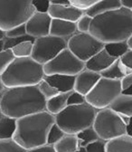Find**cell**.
I'll use <instances>...</instances> for the list:
<instances>
[{
  "label": "cell",
  "instance_id": "6da1fadb",
  "mask_svg": "<svg viewBox=\"0 0 132 152\" xmlns=\"http://www.w3.org/2000/svg\"><path fill=\"white\" fill-rule=\"evenodd\" d=\"M0 110L4 115L18 120L46 110V100L37 85L6 88L0 96Z\"/></svg>",
  "mask_w": 132,
  "mask_h": 152
},
{
  "label": "cell",
  "instance_id": "7a4b0ae2",
  "mask_svg": "<svg viewBox=\"0 0 132 152\" xmlns=\"http://www.w3.org/2000/svg\"><path fill=\"white\" fill-rule=\"evenodd\" d=\"M89 33L104 45L127 41L132 34V10L121 7L93 17Z\"/></svg>",
  "mask_w": 132,
  "mask_h": 152
},
{
  "label": "cell",
  "instance_id": "3957f363",
  "mask_svg": "<svg viewBox=\"0 0 132 152\" xmlns=\"http://www.w3.org/2000/svg\"><path fill=\"white\" fill-rule=\"evenodd\" d=\"M55 123V117L43 110L16 120V129L14 140L26 149L46 144L47 134Z\"/></svg>",
  "mask_w": 132,
  "mask_h": 152
},
{
  "label": "cell",
  "instance_id": "277c9868",
  "mask_svg": "<svg viewBox=\"0 0 132 152\" xmlns=\"http://www.w3.org/2000/svg\"><path fill=\"white\" fill-rule=\"evenodd\" d=\"M44 78V65L32 57L15 58L1 75L6 88L37 85Z\"/></svg>",
  "mask_w": 132,
  "mask_h": 152
},
{
  "label": "cell",
  "instance_id": "5b68a950",
  "mask_svg": "<svg viewBox=\"0 0 132 152\" xmlns=\"http://www.w3.org/2000/svg\"><path fill=\"white\" fill-rule=\"evenodd\" d=\"M97 111V109L88 102L67 105L61 112L54 115L55 123L66 134L76 135L82 129L92 126Z\"/></svg>",
  "mask_w": 132,
  "mask_h": 152
},
{
  "label": "cell",
  "instance_id": "8992f818",
  "mask_svg": "<svg viewBox=\"0 0 132 152\" xmlns=\"http://www.w3.org/2000/svg\"><path fill=\"white\" fill-rule=\"evenodd\" d=\"M34 13L32 0H0V29L7 32L26 24Z\"/></svg>",
  "mask_w": 132,
  "mask_h": 152
},
{
  "label": "cell",
  "instance_id": "52a82bcc",
  "mask_svg": "<svg viewBox=\"0 0 132 152\" xmlns=\"http://www.w3.org/2000/svg\"><path fill=\"white\" fill-rule=\"evenodd\" d=\"M92 127L99 138L106 141L126 133L125 122L120 114L109 107L98 110Z\"/></svg>",
  "mask_w": 132,
  "mask_h": 152
},
{
  "label": "cell",
  "instance_id": "ba28073f",
  "mask_svg": "<svg viewBox=\"0 0 132 152\" xmlns=\"http://www.w3.org/2000/svg\"><path fill=\"white\" fill-rule=\"evenodd\" d=\"M122 92L120 80H110L101 77L91 91L85 96L86 102L97 110L109 107Z\"/></svg>",
  "mask_w": 132,
  "mask_h": 152
},
{
  "label": "cell",
  "instance_id": "9c48e42d",
  "mask_svg": "<svg viewBox=\"0 0 132 152\" xmlns=\"http://www.w3.org/2000/svg\"><path fill=\"white\" fill-rule=\"evenodd\" d=\"M85 68V63L78 59L68 48L63 49L53 59L44 64V75H77Z\"/></svg>",
  "mask_w": 132,
  "mask_h": 152
},
{
  "label": "cell",
  "instance_id": "30bf717a",
  "mask_svg": "<svg viewBox=\"0 0 132 152\" xmlns=\"http://www.w3.org/2000/svg\"><path fill=\"white\" fill-rule=\"evenodd\" d=\"M65 48H67V41L65 39L48 34L35 38L33 44L31 57L37 63L44 65Z\"/></svg>",
  "mask_w": 132,
  "mask_h": 152
},
{
  "label": "cell",
  "instance_id": "8fae6325",
  "mask_svg": "<svg viewBox=\"0 0 132 152\" xmlns=\"http://www.w3.org/2000/svg\"><path fill=\"white\" fill-rule=\"evenodd\" d=\"M67 48L82 62L104 48V44L90 33L77 32L67 40Z\"/></svg>",
  "mask_w": 132,
  "mask_h": 152
},
{
  "label": "cell",
  "instance_id": "7c38bea8",
  "mask_svg": "<svg viewBox=\"0 0 132 152\" xmlns=\"http://www.w3.org/2000/svg\"><path fill=\"white\" fill-rule=\"evenodd\" d=\"M52 17L48 13L34 12L26 22V34L34 38L43 37L50 34Z\"/></svg>",
  "mask_w": 132,
  "mask_h": 152
},
{
  "label": "cell",
  "instance_id": "4fadbf2b",
  "mask_svg": "<svg viewBox=\"0 0 132 152\" xmlns=\"http://www.w3.org/2000/svg\"><path fill=\"white\" fill-rule=\"evenodd\" d=\"M101 77V76L99 72L84 68L77 75H75L73 91L86 96L91 91V89L95 86Z\"/></svg>",
  "mask_w": 132,
  "mask_h": 152
},
{
  "label": "cell",
  "instance_id": "5bb4252c",
  "mask_svg": "<svg viewBox=\"0 0 132 152\" xmlns=\"http://www.w3.org/2000/svg\"><path fill=\"white\" fill-rule=\"evenodd\" d=\"M85 12L80 8L70 6H59L51 3L48 14L52 18L76 23Z\"/></svg>",
  "mask_w": 132,
  "mask_h": 152
},
{
  "label": "cell",
  "instance_id": "9a60e30c",
  "mask_svg": "<svg viewBox=\"0 0 132 152\" xmlns=\"http://www.w3.org/2000/svg\"><path fill=\"white\" fill-rule=\"evenodd\" d=\"M77 33L76 23L61 20V19L52 18V23L50 27V34L63 38L66 41L71 36Z\"/></svg>",
  "mask_w": 132,
  "mask_h": 152
},
{
  "label": "cell",
  "instance_id": "2e32d148",
  "mask_svg": "<svg viewBox=\"0 0 132 152\" xmlns=\"http://www.w3.org/2000/svg\"><path fill=\"white\" fill-rule=\"evenodd\" d=\"M115 60L116 59L114 57L110 56L103 48L85 62V68L101 73L103 70L107 69Z\"/></svg>",
  "mask_w": 132,
  "mask_h": 152
},
{
  "label": "cell",
  "instance_id": "e0dca14e",
  "mask_svg": "<svg viewBox=\"0 0 132 152\" xmlns=\"http://www.w3.org/2000/svg\"><path fill=\"white\" fill-rule=\"evenodd\" d=\"M49 84L57 89L59 92H69L73 91L75 76L65 74L44 75V78Z\"/></svg>",
  "mask_w": 132,
  "mask_h": 152
},
{
  "label": "cell",
  "instance_id": "ac0fdd59",
  "mask_svg": "<svg viewBox=\"0 0 132 152\" xmlns=\"http://www.w3.org/2000/svg\"><path fill=\"white\" fill-rule=\"evenodd\" d=\"M132 72V70L127 67L120 59H116L107 69L103 70L100 74L101 77L110 80H121L125 75Z\"/></svg>",
  "mask_w": 132,
  "mask_h": 152
},
{
  "label": "cell",
  "instance_id": "d6986e66",
  "mask_svg": "<svg viewBox=\"0 0 132 152\" xmlns=\"http://www.w3.org/2000/svg\"><path fill=\"white\" fill-rule=\"evenodd\" d=\"M106 152H132V138L123 134L106 141Z\"/></svg>",
  "mask_w": 132,
  "mask_h": 152
},
{
  "label": "cell",
  "instance_id": "ffe728a7",
  "mask_svg": "<svg viewBox=\"0 0 132 152\" xmlns=\"http://www.w3.org/2000/svg\"><path fill=\"white\" fill-rule=\"evenodd\" d=\"M121 7L120 0H100L84 12L86 15L93 18L99 15L119 9Z\"/></svg>",
  "mask_w": 132,
  "mask_h": 152
},
{
  "label": "cell",
  "instance_id": "44dd1931",
  "mask_svg": "<svg viewBox=\"0 0 132 152\" xmlns=\"http://www.w3.org/2000/svg\"><path fill=\"white\" fill-rule=\"evenodd\" d=\"M109 107L120 114L132 117V95L121 92Z\"/></svg>",
  "mask_w": 132,
  "mask_h": 152
},
{
  "label": "cell",
  "instance_id": "7402d4cb",
  "mask_svg": "<svg viewBox=\"0 0 132 152\" xmlns=\"http://www.w3.org/2000/svg\"><path fill=\"white\" fill-rule=\"evenodd\" d=\"M71 91L69 92H59L53 98L46 101V111L53 115H56L61 112L66 106L67 101Z\"/></svg>",
  "mask_w": 132,
  "mask_h": 152
},
{
  "label": "cell",
  "instance_id": "603a6c76",
  "mask_svg": "<svg viewBox=\"0 0 132 152\" xmlns=\"http://www.w3.org/2000/svg\"><path fill=\"white\" fill-rule=\"evenodd\" d=\"M53 146L55 152H75L79 148V142L76 135L65 134Z\"/></svg>",
  "mask_w": 132,
  "mask_h": 152
},
{
  "label": "cell",
  "instance_id": "cb8c5ba5",
  "mask_svg": "<svg viewBox=\"0 0 132 152\" xmlns=\"http://www.w3.org/2000/svg\"><path fill=\"white\" fill-rule=\"evenodd\" d=\"M16 129V120L6 115L0 119V140L13 139Z\"/></svg>",
  "mask_w": 132,
  "mask_h": 152
},
{
  "label": "cell",
  "instance_id": "d4e9b609",
  "mask_svg": "<svg viewBox=\"0 0 132 152\" xmlns=\"http://www.w3.org/2000/svg\"><path fill=\"white\" fill-rule=\"evenodd\" d=\"M104 49L110 56L114 57L115 59H119L129 50V47L127 41H122L105 44Z\"/></svg>",
  "mask_w": 132,
  "mask_h": 152
},
{
  "label": "cell",
  "instance_id": "484cf974",
  "mask_svg": "<svg viewBox=\"0 0 132 152\" xmlns=\"http://www.w3.org/2000/svg\"><path fill=\"white\" fill-rule=\"evenodd\" d=\"M76 136H77L78 142H79V148L80 147L85 148L88 144L100 139L92 126L86 128V129H82V131L78 132Z\"/></svg>",
  "mask_w": 132,
  "mask_h": 152
},
{
  "label": "cell",
  "instance_id": "4316f807",
  "mask_svg": "<svg viewBox=\"0 0 132 152\" xmlns=\"http://www.w3.org/2000/svg\"><path fill=\"white\" fill-rule=\"evenodd\" d=\"M33 41H26L15 45L11 51L15 58H26L31 57L33 53Z\"/></svg>",
  "mask_w": 132,
  "mask_h": 152
},
{
  "label": "cell",
  "instance_id": "83f0119b",
  "mask_svg": "<svg viewBox=\"0 0 132 152\" xmlns=\"http://www.w3.org/2000/svg\"><path fill=\"white\" fill-rule=\"evenodd\" d=\"M27 149L23 148L14 139L0 140V152H26Z\"/></svg>",
  "mask_w": 132,
  "mask_h": 152
},
{
  "label": "cell",
  "instance_id": "f1b7e54d",
  "mask_svg": "<svg viewBox=\"0 0 132 152\" xmlns=\"http://www.w3.org/2000/svg\"><path fill=\"white\" fill-rule=\"evenodd\" d=\"M66 133L57 125L54 123L51 129H49V132L47 134V140H46V144L48 145H54L57 141H59Z\"/></svg>",
  "mask_w": 132,
  "mask_h": 152
},
{
  "label": "cell",
  "instance_id": "f546056e",
  "mask_svg": "<svg viewBox=\"0 0 132 152\" xmlns=\"http://www.w3.org/2000/svg\"><path fill=\"white\" fill-rule=\"evenodd\" d=\"M37 86H38L40 92L42 93V95L45 98L46 101L53 98V96H55V95H57L59 93L57 89H55L51 84H49L44 79H43L38 84H37Z\"/></svg>",
  "mask_w": 132,
  "mask_h": 152
},
{
  "label": "cell",
  "instance_id": "4dcf8cb0",
  "mask_svg": "<svg viewBox=\"0 0 132 152\" xmlns=\"http://www.w3.org/2000/svg\"><path fill=\"white\" fill-rule=\"evenodd\" d=\"M14 59L15 56L11 49H6L0 52V76L4 73Z\"/></svg>",
  "mask_w": 132,
  "mask_h": 152
},
{
  "label": "cell",
  "instance_id": "1f68e13d",
  "mask_svg": "<svg viewBox=\"0 0 132 152\" xmlns=\"http://www.w3.org/2000/svg\"><path fill=\"white\" fill-rule=\"evenodd\" d=\"M35 38L30 36L29 34H25L21 37H16V38H7L5 37L4 39V50L6 49H12L15 45L20 44L22 42L26 41H34Z\"/></svg>",
  "mask_w": 132,
  "mask_h": 152
},
{
  "label": "cell",
  "instance_id": "d6a6232c",
  "mask_svg": "<svg viewBox=\"0 0 132 152\" xmlns=\"http://www.w3.org/2000/svg\"><path fill=\"white\" fill-rule=\"evenodd\" d=\"M92 17L86 15L85 13L79 18V20L76 22L77 32L79 33H89L90 27L91 25Z\"/></svg>",
  "mask_w": 132,
  "mask_h": 152
},
{
  "label": "cell",
  "instance_id": "836d02e7",
  "mask_svg": "<svg viewBox=\"0 0 132 152\" xmlns=\"http://www.w3.org/2000/svg\"><path fill=\"white\" fill-rule=\"evenodd\" d=\"M32 6L34 9V12L48 13L51 1L50 0H32Z\"/></svg>",
  "mask_w": 132,
  "mask_h": 152
},
{
  "label": "cell",
  "instance_id": "e575fe53",
  "mask_svg": "<svg viewBox=\"0 0 132 152\" xmlns=\"http://www.w3.org/2000/svg\"><path fill=\"white\" fill-rule=\"evenodd\" d=\"M106 140H97L85 147L87 152H106Z\"/></svg>",
  "mask_w": 132,
  "mask_h": 152
},
{
  "label": "cell",
  "instance_id": "d590c367",
  "mask_svg": "<svg viewBox=\"0 0 132 152\" xmlns=\"http://www.w3.org/2000/svg\"><path fill=\"white\" fill-rule=\"evenodd\" d=\"M6 34V37L7 38H16V37H21L26 34V25H20L15 26L11 29H9L8 31L5 32Z\"/></svg>",
  "mask_w": 132,
  "mask_h": 152
},
{
  "label": "cell",
  "instance_id": "8d00e7d4",
  "mask_svg": "<svg viewBox=\"0 0 132 152\" xmlns=\"http://www.w3.org/2000/svg\"><path fill=\"white\" fill-rule=\"evenodd\" d=\"M86 102L85 96L75 91H71L67 101V105H78Z\"/></svg>",
  "mask_w": 132,
  "mask_h": 152
},
{
  "label": "cell",
  "instance_id": "74e56055",
  "mask_svg": "<svg viewBox=\"0 0 132 152\" xmlns=\"http://www.w3.org/2000/svg\"><path fill=\"white\" fill-rule=\"evenodd\" d=\"M98 1H100V0H70L71 6L80 8L83 11L90 8L91 6H93Z\"/></svg>",
  "mask_w": 132,
  "mask_h": 152
},
{
  "label": "cell",
  "instance_id": "f35d334b",
  "mask_svg": "<svg viewBox=\"0 0 132 152\" xmlns=\"http://www.w3.org/2000/svg\"><path fill=\"white\" fill-rule=\"evenodd\" d=\"M120 59L127 67L132 70V49H129Z\"/></svg>",
  "mask_w": 132,
  "mask_h": 152
},
{
  "label": "cell",
  "instance_id": "ab89813d",
  "mask_svg": "<svg viewBox=\"0 0 132 152\" xmlns=\"http://www.w3.org/2000/svg\"><path fill=\"white\" fill-rule=\"evenodd\" d=\"M26 152H55V150H54L53 145L45 144V145H43L40 147H37V148L27 149Z\"/></svg>",
  "mask_w": 132,
  "mask_h": 152
},
{
  "label": "cell",
  "instance_id": "60d3db41",
  "mask_svg": "<svg viewBox=\"0 0 132 152\" xmlns=\"http://www.w3.org/2000/svg\"><path fill=\"white\" fill-rule=\"evenodd\" d=\"M120 84H121L122 91L128 89L129 86L132 85V72L124 76V77L120 80Z\"/></svg>",
  "mask_w": 132,
  "mask_h": 152
},
{
  "label": "cell",
  "instance_id": "b9f144b4",
  "mask_svg": "<svg viewBox=\"0 0 132 152\" xmlns=\"http://www.w3.org/2000/svg\"><path fill=\"white\" fill-rule=\"evenodd\" d=\"M51 3L54 5H59V6H70L71 5L70 0H52Z\"/></svg>",
  "mask_w": 132,
  "mask_h": 152
},
{
  "label": "cell",
  "instance_id": "7bdbcfd3",
  "mask_svg": "<svg viewBox=\"0 0 132 152\" xmlns=\"http://www.w3.org/2000/svg\"><path fill=\"white\" fill-rule=\"evenodd\" d=\"M126 134L132 138V117L129 118V121L126 125Z\"/></svg>",
  "mask_w": 132,
  "mask_h": 152
},
{
  "label": "cell",
  "instance_id": "ee69618b",
  "mask_svg": "<svg viewBox=\"0 0 132 152\" xmlns=\"http://www.w3.org/2000/svg\"><path fill=\"white\" fill-rule=\"evenodd\" d=\"M120 2L123 7L132 10V0H120Z\"/></svg>",
  "mask_w": 132,
  "mask_h": 152
},
{
  "label": "cell",
  "instance_id": "f6af8a7d",
  "mask_svg": "<svg viewBox=\"0 0 132 152\" xmlns=\"http://www.w3.org/2000/svg\"><path fill=\"white\" fill-rule=\"evenodd\" d=\"M5 90H6V87H5V85H4V83H3V82H2L1 76H0V94H1Z\"/></svg>",
  "mask_w": 132,
  "mask_h": 152
},
{
  "label": "cell",
  "instance_id": "bcb514c9",
  "mask_svg": "<svg viewBox=\"0 0 132 152\" xmlns=\"http://www.w3.org/2000/svg\"><path fill=\"white\" fill-rule=\"evenodd\" d=\"M122 93H125V94H129V95H132V85L129 86L128 89L122 91Z\"/></svg>",
  "mask_w": 132,
  "mask_h": 152
},
{
  "label": "cell",
  "instance_id": "7dc6e473",
  "mask_svg": "<svg viewBox=\"0 0 132 152\" xmlns=\"http://www.w3.org/2000/svg\"><path fill=\"white\" fill-rule=\"evenodd\" d=\"M127 43H128V45L129 49H132V34L130 35V37L127 40Z\"/></svg>",
  "mask_w": 132,
  "mask_h": 152
},
{
  "label": "cell",
  "instance_id": "c3c4849f",
  "mask_svg": "<svg viewBox=\"0 0 132 152\" xmlns=\"http://www.w3.org/2000/svg\"><path fill=\"white\" fill-rule=\"evenodd\" d=\"M5 37H6V34L3 30L0 29V40H3L5 39Z\"/></svg>",
  "mask_w": 132,
  "mask_h": 152
},
{
  "label": "cell",
  "instance_id": "681fc988",
  "mask_svg": "<svg viewBox=\"0 0 132 152\" xmlns=\"http://www.w3.org/2000/svg\"><path fill=\"white\" fill-rule=\"evenodd\" d=\"M4 50V39L0 40V52Z\"/></svg>",
  "mask_w": 132,
  "mask_h": 152
},
{
  "label": "cell",
  "instance_id": "f907efd6",
  "mask_svg": "<svg viewBox=\"0 0 132 152\" xmlns=\"http://www.w3.org/2000/svg\"><path fill=\"white\" fill-rule=\"evenodd\" d=\"M75 152H87L86 151V149H85V148H83V147H80Z\"/></svg>",
  "mask_w": 132,
  "mask_h": 152
},
{
  "label": "cell",
  "instance_id": "816d5d0a",
  "mask_svg": "<svg viewBox=\"0 0 132 152\" xmlns=\"http://www.w3.org/2000/svg\"><path fill=\"white\" fill-rule=\"evenodd\" d=\"M3 115H4V114H3V113L1 112V110H0V119H1V118L3 117Z\"/></svg>",
  "mask_w": 132,
  "mask_h": 152
},
{
  "label": "cell",
  "instance_id": "f5cc1de1",
  "mask_svg": "<svg viewBox=\"0 0 132 152\" xmlns=\"http://www.w3.org/2000/svg\"><path fill=\"white\" fill-rule=\"evenodd\" d=\"M0 96H1V94H0Z\"/></svg>",
  "mask_w": 132,
  "mask_h": 152
},
{
  "label": "cell",
  "instance_id": "db71d44e",
  "mask_svg": "<svg viewBox=\"0 0 132 152\" xmlns=\"http://www.w3.org/2000/svg\"><path fill=\"white\" fill-rule=\"evenodd\" d=\"M50 1H52V0H50Z\"/></svg>",
  "mask_w": 132,
  "mask_h": 152
}]
</instances>
